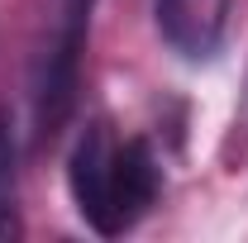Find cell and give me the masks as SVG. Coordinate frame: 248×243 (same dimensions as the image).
Masks as SVG:
<instances>
[{
  "label": "cell",
  "mask_w": 248,
  "mask_h": 243,
  "mask_svg": "<svg viewBox=\"0 0 248 243\" xmlns=\"http://www.w3.org/2000/svg\"><path fill=\"white\" fill-rule=\"evenodd\" d=\"M67 186H72L77 214L95 234L115 239L153 210L162 191V167L143 138L120 143L110 120H91L67 157Z\"/></svg>",
  "instance_id": "6da1fadb"
},
{
  "label": "cell",
  "mask_w": 248,
  "mask_h": 243,
  "mask_svg": "<svg viewBox=\"0 0 248 243\" xmlns=\"http://www.w3.org/2000/svg\"><path fill=\"white\" fill-rule=\"evenodd\" d=\"M91 5L95 0H62L53 15V29H48V43L38 53V72H33L38 134H58L77 105V72H81V53H86Z\"/></svg>",
  "instance_id": "7a4b0ae2"
},
{
  "label": "cell",
  "mask_w": 248,
  "mask_h": 243,
  "mask_svg": "<svg viewBox=\"0 0 248 243\" xmlns=\"http://www.w3.org/2000/svg\"><path fill=\"white\" fill-rule=\"evenodd\" d=\"M0 234H15V138L0 115Z\"/></svg>",
  "instance_id": "277c9868"
},
{
  "label": "cell",
  "mask_w": 248,
  "mask_h": 243,
  "mask_svg": "<svg viewBox=\"0 0 248 243\" xmlns=\"http://www.w3.org/2000/svg\"><path fill=\"white\" fill-rule=\"evenodd\" d=\"M157 33L186 62H210L229 29V0H153Z\"/></svg>",
  "instance_id": "3957f363"
}]
</instances>
